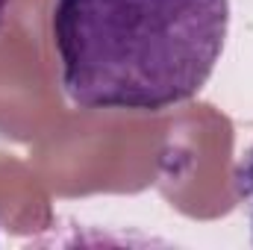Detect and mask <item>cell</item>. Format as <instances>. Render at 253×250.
<instances>
[{"label":"cell","mask_w":253,"mask_h":250,"mask_svg":"<svg viewBox=\"0 0 253 250\" xmlns=\"http://www.w3.org/2000/svg\"><path fill=\"white\" fill-rule=\"evenodd\" d=\"M12 0H0V30H3V21H6V12H9Z\"/></svg>","instance_id":"obj_3"},{"label":"cell","mask_w":253,"mask_h":250,"mask_svg":"<svg viewBox=\"0 0 253 250\" xmlns=\"http://www.w3.org/2000/svg\"><path fill=\"white\" fill-rule=\"evenodd\" d=\"M230 0H53L59 85L80 109L165 112L203 91Z\"/></svg>","instance_id":"obj_1"},{"label":"cell","mask_w":253,"mask_h":250,"mask_svg":"<svg viewBox=\"0 0 253 250\" xmlns=\"http://www.w3.org/2000/svg\"><path fill=\"white\" fill-rule=\"evenodd\" d=\"M233 183L239 191V200L248 212V221H251V236H253V144L242 153L236 171H233Z\"/></svg>","instance_id":"obj_2"}]
</instances>
